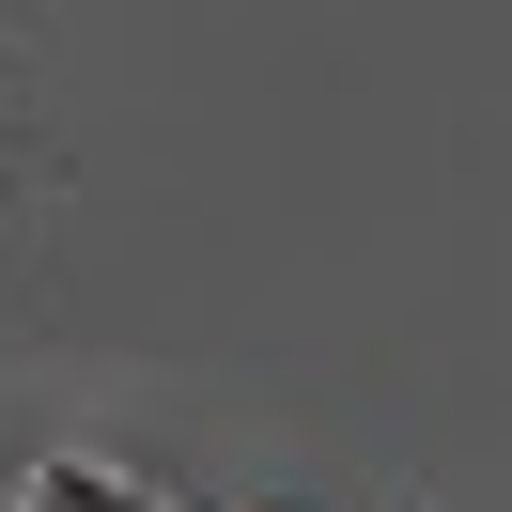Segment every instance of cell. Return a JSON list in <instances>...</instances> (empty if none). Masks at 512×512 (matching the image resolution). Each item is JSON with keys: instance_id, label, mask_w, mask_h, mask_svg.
<instances>
[{"instance_id": "1", "label": "cell", "mask_w": 512, "mask_h": 512, "mask_svg": "<svg viewBox=\"0 0 512 512\" xmlns=\"http://www.w3.org/2000/svg\"><path fill=\"white\" fill-rule=\"evenodd\" d=\"M16 512H156V481H125L109 450H47V466L16 481Z\"/></svg>"}]
</instances>
